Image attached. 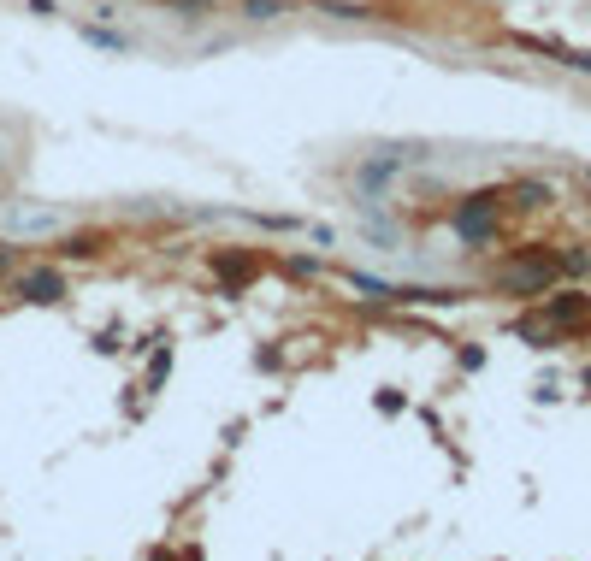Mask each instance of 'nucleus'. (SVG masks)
<instances>
[{
	"instance_id": "f03ea898",
	"label": "nucleus",
	"mask_w": 591,
	"mask_h": 561,
	"mask_svg": "<svg viewBox=\"0 0 591 561\" xmlns=\"http://www.w3.org/2000/svg\"><path fill=\"white\" fill-rule=\"evenodd\" d=\"M12 225H18V231H36V225H60V219H54V213H42V207H30V213H18Z\"/></svg>"
},
{
	"instance_id": "f257e3e1",
	"label": "nucleus",
	"mask_w": 591,
	"mask_h": 561,
	"mask_svg": "<svg viewBox=\"0 0 591 561\" xmlns=\"http://www.w3.org/2000/svg\"><path fill=\"white\" fill-rule=\"evenodd\" d=\"M30 302H60L66 296V284H60V272H24V284H18Z\"/></svg>"
},
{
	"instance_id": "7ed1b4c3",
	"label": "nucleus",
	"mask_w": 591,
	"mask_h": 561,
	"mask_svg": "<svg viewBox=\"0 0 591 561\" xmlns=\"http://www.w3.org/2000/svg\"><path fill=\"white\" fill-rule=\"evenodd\" d=\"M243 12H249V18H278L284 6H278V0H243Z\"/></svg>"
}]
</instances>
